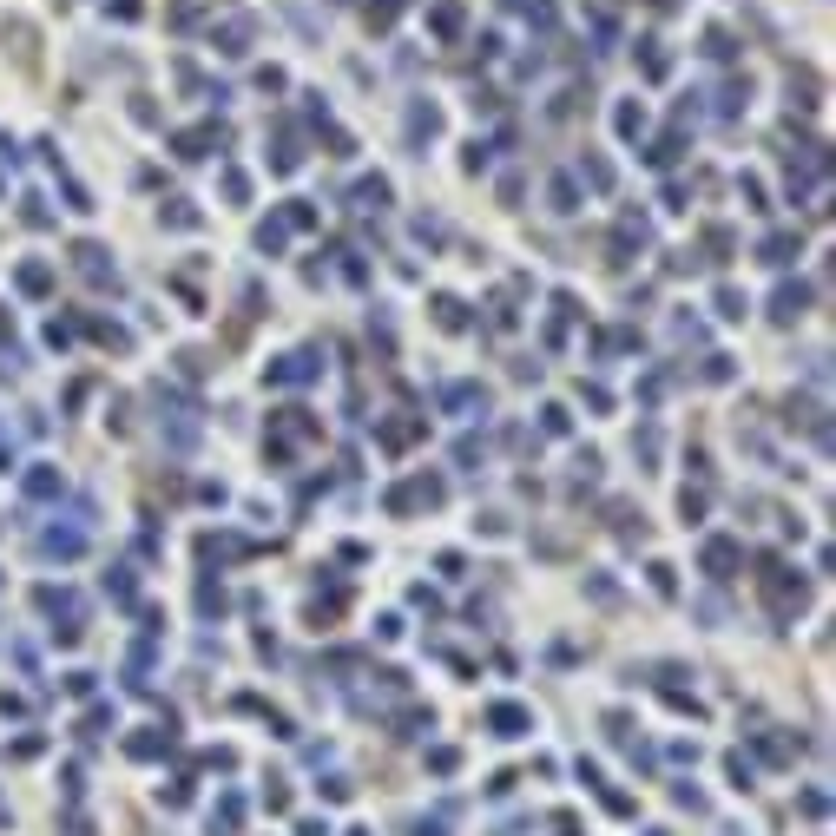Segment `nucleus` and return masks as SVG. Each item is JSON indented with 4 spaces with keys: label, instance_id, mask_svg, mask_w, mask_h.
<instances>
[{
    "label": "nucleus",
    "instance_id": "5",
    "mask_svg": "<svg viewBox=\"0 0 836 836\" xmlns=\"http://www.w3.org/2000/svg\"><path fill=\"white\" fill-rule=\"evenodd\" d=\"M237 817H244V797H224L218 817H211V836H237Z\"/></svg>",
    "mask_w": 836,
    "mask_h": 836
},
{
    "label": "nucleus",
    "instance_id": "12",
    "mask_svg": "<svg viewBox=\"0 0 836 836\" xmlns=\"http://www.w3.org/2000/svg\"><path fill=\"white\" fill-rule=\"evenodd\" d=\"M244 40H251V20H231L224 27V53H244Z\"/></svg>",
    "mask_w": 836,
    "mask_h": 836
},
{
    "label": "nucleus",
    "instance_id": "7",
    "mask_svg": "<svg viewBox=\"0 0 836 836\" xmlns=\"http://www.w3.org/2000/svg\"><path fill=\"white\" fill-rule=\"evenodd\" d=\"M27 494H33V501H47V494H60V474H53V468H33V474H27Z\"/></svg>",
    "mask_w": 836,
    "mask_h": 836
},
{
    "label": "nucleus",
    "instance_id": "14",
    "mask_svg": "<svg viewBox=\"0 0 836 836\" xmlns=\"http://www.w3.org/2000/svg\"><path fill=\"white\" fill-rule=\"evenodd\" d=\"M718 316H744V297H738V290H718Z\"/></svg>",
    "mask_w": 836,
    "mask_h": 836
},
{
    "label": "nucleus",
    "instance_id": "15",
    "mask_svg": "<svg viewBox=\"0 0 836 836\" xmlns=\"http://www.w3.org/2000/svg\"><path fill=\"white\" fill-rule=\"evenodd\" d=\"M297 836H330V823H316V817H310V823H297Z\"/></svg>",
    "mask_w": 836,
    "mask_h": 836
},
{
    "label": "nucleus",
    "instance_id": "11",
    "mask_svg": "<svg viewBox=\"0 0 836 836\" xmlns=\"http://www.w3.org/2000/svg\"><path fill=\"white\" fill-rule=\"evenodd\" d=\"M356 198H363V211H382V205H389V185H382V178H369Z\"/></svg>",
    "mask_w": 836,
    "mask_h": 836
},
{
    "label": "nucleus",
    "instance_id": "2",
    "mask_svg": "<svg viewBox=\"0 0 836 836\" xmlns=\"http://www.w3.org/2000/svg\"><path fill=\"white\" fill-rule=\"evenodd\" d=\"M804 303H810V290L804 284H784V290H777V323H797V316H804Z\"/></svg>",
    "mask_w": 836,
    "mask_h": 836
},
{
    "label": "nucleus",
    "instance_id": "16",
    "mask_svg": "<svg viewBox=\"0 0 836 836\" xmlns=\"http://www.w3.org/2000/svg\"><path fill=\"white\" fill-rule=\"evenodd\" d=\"M349 836H369V830H349Z\"/></svg>",
    "mask_w": 836,
    "mask_h": 836
},
{
    "label": "nucleus",
    "instance_id": "10",
    "mask_svg": "<svg viewBox=\"0 0 836 836\" xmlns=\"http://www.w3.org/2000/svg\"><path fill=\"white\" fill-rule=\"evenodd\" d=\"M580 178H586V185H593V191H606V185H613V172H606L600 158H580Z\"/></svg>",
    "mask_w": 836,
    "mask_h": 836
},
{
    "label": "nucleus",
    "instance_id": "9",
    "mask_svg": "<svg viewBox=\"0 0 836 836\" xmlns=\"http://www.w3.org/2000/svg\"><path fill=\"white\" fill-rule=\"evenodd\" d=\"M79 547H86L79 534H47V540H40V553H60V560H73Z\"/></svg>",
    "mask_w": 836,
    "mask_h": 836
},
{
    "label": "nucleus",
    "instance_id": "13",
    "mask_svg": "<svg viewBox=\"0 0 836 836\" xmlns=\"http://www.w3.org/2000/svg\"><path fill=\"white\" fill-rule=\"evenodd\" d=\"M553 211H580V191H573L567 178H560V185H553Z\"/></svg>",
    "mask_w": 836,
    "mask_h": 836
},
{
    "label": "nucleus",
    "instance_id": "3",
    "mask_svg": "<svg viewBox=\"0 0 836 836\" xmlns=\"http://www.w3.org/2000/svg\"><path fill=\"white\" fill-rule=\"evenodd\" d=\"M705 567H711V580H731V567H738V547H731V540H711V547H705Z\"/></svg>",
    "mask_w": 836,
    "mask_h": 836
},
{
    "label": "nucleus",
    "instance_id": "6",
    "mask_svg": "<svg viewBox=\"0 0 836 836\" xmlns=\"http://www.w3.org/2000/svg\"><path fill=\"white\" fill-rule=\"evenodd\" d=\"M409 132H415V139H435V132H442V112H435V106H415L409 112Z\"/></svg>",
    "mask_w": 836,
    "mask_h": 836
},
{
    "label": "nucleus",
    "instance_id": "4",
    "mask_svg": "<svg viewBox=\"0 0 836 836\" xmlns=\"http://www.w3.org/2000/svg\"><path fill=\"white\" fill-rule=\"evenodd\" d=\"M310 376H316V356H284L270 369V382H310Z\"/></svg>",
    "mask_w": 836,
    "mask_h": 836
},
{
    "label": "nucleus",
    "instance_id": "8",
    "mask_svg": "<svg viewBox=\"0 0 836 836\" xmlns=\"http://www.w3.org/2000/svg\"><path fill=\"white\" fill-rule=\"evenodd\" d=\"M804 251V244H797V237H771V244H764V264H790V257Z\"/></svg>",
    "mask_w": 836,
    "mask_h": 836
},
{
    "label": "nucleus",
    "instance_id": "1",
    "mask_svg": "<svg viewBox=\"0 0 836 836\" xmlns=\"http://www.w3.org/2000/svg\"><path fill=\"white\" fill-rule=\"evenodd\" d=\"M488 725H494V738H521L534 718H527L521 705H494V711H488Z\"/></svg>",
    "mask_w": 836,
    "mask_h": 836
}]
</instances>
